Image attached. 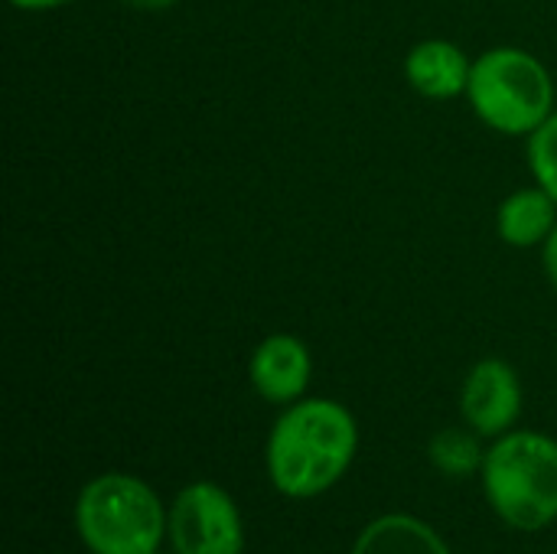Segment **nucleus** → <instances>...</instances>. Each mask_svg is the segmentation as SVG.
Returning a JSON list of instances; mask_svg holds the SVG:
<instances>
[{
	"label": "nucleus",
	"instance_id": "9b49d317",
	"mask_svg": "<svg viewBox=\"0 0 557 554\" xmlns=\"http://www.w3.org/2000/svg\"><path fill=\"white\" fill-rule=\"evenodd\" d=\"M483 457H486L483 438H480L476 431H470L467 424H463V428L437 431V434L431 438V444H428V460H431V467H434L441 477H450V480L480 477Z\"/></svg>",
	"mask_w": 557,
	"mask_h": 554
},
{
	"label": "nucleus",
	"instance_id": "7ed1b4c3",
	"mask_svg": "<svg viewBox=\"0 0 557 554\" xmlns=\"http://www.w3.org/2000/svg\"><path fill=\"white\" fill-rule=\"evenodd\" d=\"M166 516L170 506L147 480L108 470L78 490L72 526L88 554H160Z\"/></svg>",
	"mask_w": 557,
	"mask_h": 554
},
{
	"label": "nucleus",
	"instance_id": "0eeeda50",
	"mask_svg": "<svg viewBox=\"0 0 557 554\" xmlns=\"http://www.w3.org/2000/svg\"><path fill=\"white\" fill-rule=\"evenodd\" d=\"M248 382L258 398L268 405H294L307 398V389L313 382V353L310 346L294 333H271L264 336L251 359H248Z\"/></svg>",
	"mask_w": 557,
	"mask_h": 554
},
{
	"label": "nucleus",
	"instance_id": "423d86ee",
	"mask_svg": "<svg viewBox=\"0 0 557 554\" xmlns=\"http://www.w3.org/2000/svg\"><path fill=\"white\" fill-rule=\"evenodd\" d=\"M522 405H525V392L512 362L499 356H486L467 372L460 389V418L483 441H496L509 434L522 418Z\"/></svg>",
	"mask_w": 557,
	"mask_h": 554
},
{
	"label": "nucleus",
	"instance_id": "20e7f679",
	"mask_svg": "<svg viewBox=\"0 0 557 554\" xmlns=\"http://www.w3.org/2000/svg\"><path fill=\"white\" fill-rule=\"evenodd\" d=\"M463 98L490 131L529 137L555 111V78L535 52L496 46L473 59Z\"/></svg>",
	"mask_w": 557,
	"mask_h": 554
},
{
	"label": "nucleus",
	"instance_id": "ddd939ff",
	"mask_svg": "<svg viewBox=\"0 0 557 554\" xmlns=\"http://www.w3.org/2000/svg\"><path fill=\"white\" fill-rule=\"evenodd\" d=\"M542 264H545V274H548L552 287L557 291V225L552 229V235L545 238V245H542Z\"/></svg>",
	"mask_w": 557,
	"mask_h": 554
},
{
	"label": "nucleus",
	"instance_id": "4468645a",
	"mask_svg": "<svg viewBox=\"0 0 557 554\" xmlns=\"http://www.w3.org/2000/svg\"><path fill=\"white\" fill-rule=\"evenodd\" d=\"M16 10H26V13H46V10H59L65 3H75V0H10Z\"/></svg>",
	"mask_w": 557,
	"mask_h": 554
},
{
	"label": "nucleus",
	"instance_id": "f03ea898",
	"mask_svg": "<svg viewBox=\"0 0 557 554\" xmlns=\"http://www.w3.org/2000/svg\"><path fill=\"white\" fill-rule=\"evenodd\" d=\"M480 487L493 516L516 532L557 522V441L545 431L512 428L486 447Z\"/></svg>",
	"mask_w": 557,
	"mask_h": 554
},
{
	"label": "nucleus",
	"instance_id": "f8f14e48",
	"mask_svg": "<svg viewBox=\"0 0 557 554\" xmlns=\"http://www.w3.org/2000/svg\"><path fill=\"white\" fill-rule=\"evenodd\" d=\"M529 170L557 202V108L535 134H529Z\"/></svg>",
	"mask_w": 557,
	"mask_h": 554
},
{
	"label": "nucleus",
	"instance_id": "f257e3e1",
	"mask_svg": "<svg viewBox=\"0 0 557 554\" xmlns=\"http://www.w3.org/2000/svg\"><path fill=\"white\" fill-rule=\"evenodd\" d=\"M359 454V421L336 402L307 395L287 405L268 431L264 470L277 496L307 503L343 483Z\"/></svg>",
	"mask_w": 557,
	"mask_h": 554
},
{
	"label": "nucleus",
	"instance_id": "1a4fd4ad",
	"mask_svg": "<svg viewBox=\"0 0 557 554\" xmlns=\"http://www.w3.org/2000/svg\"><path fill=\"white\" fill-rule=\"evenodd\" d=\"M349 554H454L447 539L411 513L375 516L352 542Z\"/></svg>",
	"mask_w": 557,
	"mask_h": 554
},
{
	"label": "nucleus",
	"instance_id": "9d476101",
	"mask_svg": "<svg viewBox=\"0 0 557 554\" xmlns=\"http://www.w3.org/2000/svg\"><path fill=\"white\" fill-rule=\"evenodd\" d=\"M557 225V202L535 183L512 189L496 209L499 238L512 248H535L545 245Z\"/></svg>",
	"mask_w": 557,
	"mask_h": 554
},
{
	"label": "nucleus",
	"instance_id": "2eb2a0df",
	"mask_svg": "<svg viewBox=\"0 0 557 554\" xmlns=\"http://www.w3.org/2000/svg\"><path fill=\"white\" fill-rule=\"evenodd\" d=\"M124 7H131V10H147V13H160V10H170V7H176L180 0H121Z\"/></svg>",
	"mask_w": 557,
	"mask_h": 554
},
{
	"label": "nucleus",
	"instance_id": "39448f33",
	"mask_svg": "<svg viewBox=\"0 0 557 554\" xmlns=\"http://www.w3.org/2000/svg\"><path fill=\"white\" fill-rule=\"evenodd\" d=\"M166 545L173 554H245V519L235 496L212 483H186L166 516Z\"/></svg>",
	"mask_w": 557,
	"mask_h": 554
},
{
	"label": "nucleus",
	"instance_id": "6e6552de",
	"mask_svg": "<svg viewBox=\"0 0 557 554\" xmlns=\"http://www.w3.org/2000/svg\"><path fill=\"white\" fill-rule=\"evenodd\" d=\"M473 59L450 39H421L405 56V82L431 101L467 95Z\"/></svg>",
	"mask_w": 557,
	"mask_h": 554
}]
</instances>
